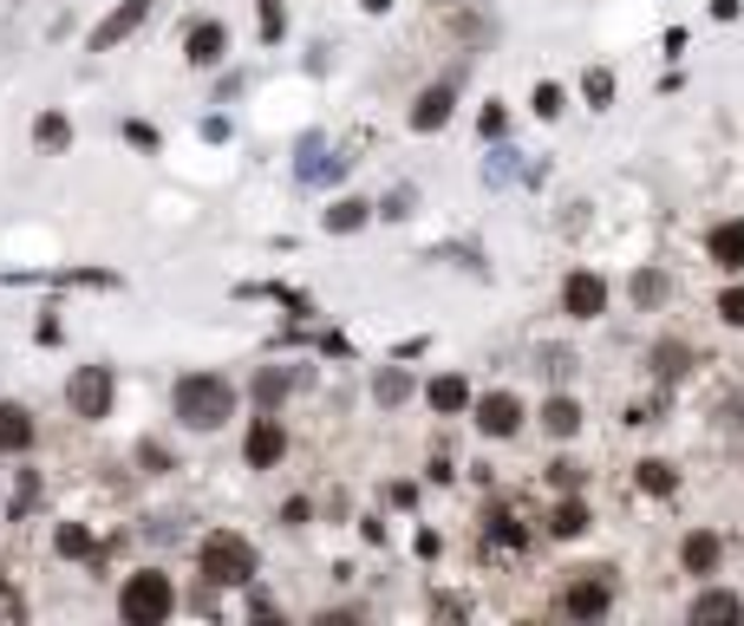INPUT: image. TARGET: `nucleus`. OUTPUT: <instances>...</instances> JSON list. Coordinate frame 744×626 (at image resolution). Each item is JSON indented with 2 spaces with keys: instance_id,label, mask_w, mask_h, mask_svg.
<instances>
[{
  "instance_id": "obj_3",
  "label": "nucleus",
  "mask_w": 744,
  "mask_h": 626,
  "mask_svg": "<svg viewBox=\"0 0 744 626\" xmlns=\"http://www.w3.org/2000/svg\"><path fill=\"white\" fill-rule=\"evenodd\" d=\"M170 614H176V588H170L163 568L124 575V588H118V621L124 626H163Z\"/></svg>"
},
{
  "instance_id": "obj_35",
  "label": "nucleus",
  "mask_w": 744,
  "mask_h": 626,
  "mask_svg": "<svg viewBox=\"0 0 744 626\" xmlns=\"http://www.w3.org/2000/svg\"><path fill=\"white\" fill-rule=\"evenodd\" d=\"M542 372H549V379H569V372H575V353H569V346H542Z\"/></svg>"
},
{
  "instance_id": "obj_34",
  "label": "nucleus",
  "mask_w": 744,
  "mask_h": 626,
  "mask_svg": "<svg viewBox=\"0 0 744 626\" xmlns=\"http://www.w3.org/2000/svg\"><path fill=\"white\" fill-rule=\"evenodd\" d=\"M281 33H288V7H281V0H261V39L275 46Z\"/></svg>"
},
{
  "instance_id": "obj_5",
  "label": "nucleus",
  "mask_w": 744,
  "mask_h": 626,
  "mask_svg": "<svg viewBox=\"0 0 744 626\" xmlns=\"http://www.w3.org/2000/svg\"><path fill=\"white\" fill-rule=\"evenodd\" d=\"M614 607V568H575V581L562 588V614L569 621H601Z\"/></svg>"
},
{
  "instance_id": "obj_12",
  "label": "nucleus",
  "mask_w": 744,
  "mask_h": 626,
  "mask_svg": "<svg viewBox=\"0 0 744 626\" xmlns=\"http://www.w3.org/2000/svg\"><path fill=\"white\" fill-rule=\"evenodd\" d=\"M33 438H39L33 412L7 398V405H0V457H26V451H33Z\"/></svg>"
},
{
  "instance_id": "obj_16",
  "label": "nucleus",
  "mask_w": 744,
  "mask_h": 626,
  "mask_svg": "<svg viewBox=\"0 0 744 626\" xmlns=\"http://www.w3.org/2000/svg\"><path fill=\"white\" fill-rule=\"evenodd\" d=\"M719 555H725V549H719V536H712V529H693V536L680 542L686 575H712V568H719Z\"/></svg>"
},
{
  "instance_id": "obj_9",
  "label": "nucleus",
  "mask_w": 744,
  "mask_h": 626,
  "mask_svg": "<svg viewBox=\"0 0 744 626\" xmlns=\"http://www.w3.org/2000/svg\"><path fill=\"white\" fill-rule=\"evenodd\" d=\"M471 412H477V431L484 438H516L523 431V398L516 392H484Z\"/></svg>"
},
{
  "instance_id": "obj_15",
  "label": "nucleus",
  "mask_w": 744,
  "mask_h": 626,
  "mask_svg": "<svg viewBox=\"0 0 744 626\" xmlns=\"http://www.w3.org/2000/svg\"><path fill=\"white\" fill-rule=\"evenodd\" d=\"M451 124V85H425L412 98V131H444Z\"/></svg>"
},
{
  "instance_id": "obj_45",
  "label": "nucleus",
  "mask_w": 744,
  "mask_h": 626,
  "mask_svg": "<svg viewBox=\"0 0 744 626\" xmlns=\"http://www.w3.org/2000/svg\"><path fill=\"white\" fill-rule=\"evenodd\" d=\"M359 7H366V13H386V7H392V0H359Z\"/></svg>"
},
{
  "instance_id": "obj_32",
  "label": "nucleus",
  "mask_w": 744,
  "mask_h": 626,
  "mask_svg": "<svg viewBox=\"0 0 744 626\" xmlns=\"http://www.w3.org/2000/svg\"><path fill=\"white\" fill-rule=\"evenodd\" d=\"M529 111H536V118H562V85H556V78H542V85L529 91Z\"/></svg>"
},
{
  "instance_id": "obj_14",
  "label": "nucleus",
  "mask_w": 744,
  "mask_h": 626,
  "mask_svg": "<svg viewBox=\"0 0 744 626\" xmlns=\"http://www.w3.org/2000/svg\"><path fill=\"white\" fill-rule=\"evenodd\" d=\"M33 281H52V287H118L111 268H59V274H7V287H33Z\"/></svg>"
},
{
  "instance_id": "obj_31",
  "label": "nucleus",
  "mask_w": 744,
  "mask_h": 626,
  "mask_svg": "<svg viewBox=\"0 0 744 626\" xmlns=\"http://www.w3.org/2000/svg\"><path fill=\"white\" fill-rule=\"evenodd\" d=\"M484 523H490V536H497L503 549H523V542H529V529H523L510 510H497V516H484Z\"/></svg>"
},
{
  "instance_id": "obj_28",
  "label": "nucleus",
  "mask_w": 744,
  "mask_h": 626,
  "mask_svg": "<svg viewBox=\"0 0 744 626\" xmlns=\"http://www.w3.org/2000/svg\"><path fill=\"white\" fill-rule=\"evenodd\" d=\"M52 549H59L65 562H92V555H98V542H92V529H85V523H65V529L52 536Z\"/></svg>"
},
{
  "instance_id": "obj_38",
  "label": "nucleus",
  "mask_w": 744,
  "mask_h": 626,
  "mask_svg": "<svg viewBox=\"0 0 744 626\" xmlns=\"http://www.w3.org/2000/svg\"><path fill=\"white\" fill-rule=\"evenodd\" d=\"M124 144H137V150H157L163 137H157V131H150L144 118H131V124H124Z\"/></svg>"
},
{
  "instance_id": "obj_8",
  "label": "nucleus",
  "mask_w": 744,
  "mask_h": 626,
  "mask_svg": "<svg viewBox=\"0 0 744 626\" xmlns=\"http://www.w3.org/2000/svg\"><path fill=\"white\" fill-rule=\"evenodd\" d=\"M340 170H346V157H333V150H327V137H320V131H307V137H301V150H294V176H301L307 189H320V183H333Z\"/></svg>"
},
{
  "instance_id": "obj_18",
  "label": "nucleus",
  "mask_w": 744,
  "mask_h": 626,
  "mask_svg": "<svg viewBox=\"0 0 744 626\" xmlns=\"http://www.w3.org/2000/svg\"><path fill=\"white\" fill-rule=\"evenodd\" d=\"M647 366H654V379H660V385H673V379H686V366H693V346H680V340H660V346L647 353Z\"/></svg>"
},
{
  "instance_id": "obj_1",
  "label": "nucleus",
  "mask_w": 744,
  "mask_h": 626,
  "mask_svg": "<svg viewBox=\"0 0 744 626\" xmlns=\"http://www.w3.org/2000/svg\"><path fill=\"white\" fill-rule=\"evenodd\" d=\"M170 412L183 431H222L235 418V385L222 372H183L176 392H170Z\"/></svg>"
},
{
  "instance_id": "obj_11",
  "label": "nucleus",
  "mask_w": 744,
  "mask_h": 626,
  "mask_svg": "<svg viewBox=\"0 0 744 626\" xmlns=\"http://www.w3.org/2000/svg\"><path fill=\"white\" fill-rule=\"evenodd\" d=\"M686 621H693V626H739L744 621V601L732 594V588H706V594H693Z\"/></svg>"
},
{
  "instance_id": "obj_6",
  "label": "nucleus",
  "mask_w": 744,
  "mask_h": 626,
  "mask_svg": "<svg viewBox=\"0 0 744 626\" xmlns=\"http://www.w3.org/2000/svg\"><path fill=\"white\" fill-rule=\"evenodd\" d=\"M562 314H569V320H601V314H608V281H601L595 268H575V274L562 281Z\"/></svg>"
},
{
  "instance_id": "obj_36",
  "label": "nucleus",
  "mask_w": 744,
  "mask_h": 626,
  "mask_svg": "<svg viewBox=\"0 0 744 626\" xmlns=\"http://www.w3.org/2000/svg\"><path fill=\"white\" fill-rule=\"evenodd\" d=\"M412 202H418V196H412V189L399 183V189H392V196L379 202V216H392V222H405V216H412Z\"/></svg>"
},
{
  "instance_id": "obj_40",
  "label": "nucleus",
  "mask_w": 744,
  "mask_h": 626,
  "mask_svg": "<svg viewBox=\"0 0 744 626\" xmlns=\"http://www.w3.org/2000/svg\"><path fill=\"white\" fill-rule=\"evenodd\" d=\"M137 464L157 477V470H170V451H163V444H137Z\"/></svg>"
},
{
  "instance_id": "obj_22",
  "label": "nucleus",
  "mask_w": 744,
  "mask_h": 626,
  "mask_svg": "<svg viewBox=\"0 0 744 626\" xmlns=\"http://www.w3.org/2000/svg\"><path fill=\"white\" fill-rule=\"evenodd\" d=\"M516 176H523V150H510V144L497 137V144H490V157H484V183H490V189H503V183H516Z\"/></svg>"
},
{
  "instance_id": "obj_19",
  "label": "nucleus",
  "mask_w": 744,
  "mask_h": 626,
  "mask_svg": "<svg viewBox=\"0 0 744 626\" xmlns=\"http://www.w3.org/2000/svg\"><path fill=\"white\" fill-rule=\"evenodd\" d=\"M425 398H431V412H444V418H458V412H471V385H464L458 372H444V379H431V385H425Z\"/></svg>"
},
{
  "instance_id": "obj_43",
  "label": "nucleus",
  "mask_w": 744,
  "mask_h": 626,
  "mask_svg": "<svg viewBox=\"0 0 744 626\" xmlns=\"http://www.w3.org/2000/svg\"><path fill=\"white\" fill-rule=\"evenodd\" d=\"M307 516H314V510H307V496H294V503H288V510H281V523H288V529H301V523H307Z\"/></svg>"
},
{
  "instance_id": "obj_20",
  "label": "nucleus",
  "mask_w": 744,
  "mask_h": 626,
  "mask_svg": "<svg viewBox=\"0 0 744 626\" xmlns=\"http://www.w3.org/2000/svg\"><path fill=\"white\" fill-rule=\"evenodd\" d=\"M582 529H588V503H582V496L569 490V496H562L556 510H549V536H556V542H575Z\"/></svg>"
},
{
  "instance_id": "obj_21",
  "label": "nucleus",
  "mask_w": 744,
  "mask_h": 626,
  "mask_svg": "<svg viewBox=\"0 0 744 626\" xmlns=\"http://www.w3.org/2000/svg\"><path fill=\"white\" fill-rule=\"evenodd\" d=\"M706 248H712V261H719V268H732V274H739V268H744V222H719V229L706 235Z\"/></svg>"
},
{
  "instance_id": "obj_42",
  "label": "nucleus",
  "mask_w": 744,
  "mask_h": 626,
  "mask_svg": "<svg viewBox=\"0 0 744 626\" xmlns=\"http://www.w3.org/2000/svg\"><path fill=\"white\" fill-rule=\"evenodd\" d=\"M0 621H26V601L13 588H0Z\"/></svg>"
},
{
  "instance_id": "obj_17",
  "label": "nucleus",
  "mask_w": 744,
  "mask_h": 626,
  "mask_svg": "<svg viewBox=\"0 0 744 626\" xmlns=\"http://www.w3.org/2000/svg\"><path fill=\"white\" fill-rule=\"evenodd\" d=\"M320 222H327V235H353V229H366V222H373V202H366V196H340Z\"/></svg>"
},
{
  "instance_id": "obj_10",
  "label": "nucleus",
  "mask_w": 744,
  "mask_h": 626,
  "mask_svg": "<svg viewBox=\"0 0 744 626\" xmlns=\"http://www.w3.org/2000/svg\"><path fill=\"white\" fill-rule=\"evenodd\" d=\"M150 20V0H124V7H111L98 26H92V52H111V46H124L137 26Z\"/></svg>"
},
{
  "instance_id": "obj_25",
  "label": "nucleus",
  "mask_w": 744,
  "mask_h": 626,
  "mask_svg": "<svg viewBox=\"0 0 744 626\" xmlns=\"http://www.w3.org/2000/svg\"><path fill=\"white\" fill-rule=\"evenodd\" d=\"M288 392H294V372H281V366H261V372H255V405H261V412H275Z\"/></svg>"
},
{
  "instance_id": "obj_23",
  "label": "nucleus",
  "mask_w": 744,
  "mask_h": 626,
  "mask_svg": "<svg viewBox=\"0 0 744 626\" xmlns=\"http://www.w3.org/2000/svg\"><path fill=\"white\" fill-rule=\"evenodd\" d=\"M627 294H634V307H641V314H654V307H667V294H673V281H667L660 268H641V274L627 281Z\"/></svg>"
},
{
  "instance_id": "obj_33",
  "label": "nucleus",
  "mask_w": 744,
  "mask_h": 626,
  "mask_svg": "<svg viewBox=\"0 0 744 626\" xmlns=\"http://www.w3.org/2000/svg\"><path fill=\"white\" fill-rule=\"evenodd\" d=\"M477 131H484V144H497V137H503V131H510V111H503V105H497V98H490V105H484V111H477Z\"/></svg>"
},
{
  "instance_id": "obj_4",
  "label": "nucleus",
  "mask_w": 744,
  "mask_h": 626,
  "mask_svg": "<svg viewBox=\"0 0 744 626\" xmlns=\"http://www.w3.org/2000/svg\"><path fill=\"white\" fill-rule=\"evenodd\" d=\"M111 398H118L111 366H78V372L65 379V405H72V418H85V425L111 418Z\"/></svg>"
},
{
  "instance_id": "obj_39",
  "label": "nucleus",
  "mask_w": 744,
  "mask_h": 626,
  "mask_svg": "<svg viewBox=\"0 0 744 626\" xmlns=\"http://www.w3.org/2000/svg\"><path fill=\"white\" fill-rule=\"evenodd\" d=\"M549 483H556V490H582V464H569V457L549 464Z\"/></svg>"
},
{
  "instance_id": "obj_2",
  "label": "nucleus",
  "mask_w": 744,
  "mask_h": 626,
  "mask_svg": "<svg viewBox=\"0 0 744 626\" xmlns=\"http://www.w3.org/2000/svg\"><path fill=\"white\" fill-rule=\"evenodd\" d=\"M196 568H203V581H209V588H248V581L261 575V555H255V542H248V536L216 529V536H203Z\"/></svg>"
},
{
  "instance_id": "obj_29",
  "label": "nucleus",
  "mask_w": 744,
  "mask_h": 626,
  "mask_svg": "<svg viewBox=\"0 0 744 626\" xmlns=\"http://www.w3.org/2000/svg\"><path fill=\"white\" fill-rule=\"evenodd\" d=\"M582 98H588L595 111H608V105H614V72H608V65H588V72H582Z\"/></svg>"
},
{
  "instance_id": "obj_37",
  "label": "nucleus",
  "mask_w": 744,
  "mask_h": 626,
  "mask_svg": "<svg viewBox=\"0 0 744 626\" xmlns=\"http://www.w3.org/2000/svg\"><path fill=\"white\" fill-rule=\"evenodd\" d=\"M719 320H725V327H744V287H725V294H719Z\"/></svg>"
},
{
  "instance_id": "obj_44",
  "label": "nucleus",
  "mask_w": 744,
  "mask_h": 626,
  "mask_svg": "<svg viewBox=\"0 0 744 626\" xmlns=\"http://www.w3.org/2000/svg\"><path fill=\"white\" fill-rule=\"evenodd\" d=\"M712 20H739V0H712Z\"/></svg>"
},
{
  "instance_id": "obj_26",
  "label": "nucleus",
  "mask_w": 744,
  "mask_h": 626,
  "mask_svg": "<svg viewBox=\"0 0 744 626\" xmlns=\"http://www.w3.org/2000/svg\"><path fill=\"white\" fill-rule=\"evenodd\" d=\"M542 431H549V438H575V431H582V405H575V398H549V405H542Z\"/></svg>"
},
{
  "instance_id": "obj_24",
  "label": "nucleus",
  "mask_w": 744,
  "mask_h": 626,
  "mask_svg": "<svg viewBox=\"0 0 744 626\" xmlns=\"http://www.w3.org/2000/svg\"><path fill=\"white\" fill-rule=\"evenodd\" d=\"M33 144L39 150H72V118L65 111H39L33 118Z\"/></svg>"
},
{
  "instance_id": "obj_27",
  "label": "nucleus",
  "mask_w": 744,
  "mask_h": 626,
  "mask_svg": "<svg viewBox=\"0 0 744 626\" xmlns=\"http://www.w3.org/2000/svg\"><path fill=\"white\" fill-rule=\"evenodd\" d=\"M634 483H641L647 496H673V490H680V470H673L667 457H647V464L634 470Z\"/></svg>"
},
{
  "instance_id": "obj_30",
  "label": "nucleus",
  "mask_w": 744,
  "mask_h": 626,
  "mask_svg": "<svg viewBox=\"0 0 744 626\" xmlns=\"http://www.w3.org/2000/svg\"><path fill=\"white\" fill-rule=\"evenodd\" d=\"M373 398H379V405H386V412H392V405H405V398H412V379H405V372H399V366H386V372H379V379H373Z\"/></svg>"
},
{
  "instance_id": "obj_7",
  "label": "nucleus",
  "mask_w": 744,
  "mask_h": 626,
  "mask_svg": "<svg viewBox=\"0 0 744 626\" xmlns=\"http://www.w3.org/2000/svg\"><path fill=\"white\" fill-rule=\"evenodd\" d=\"M242 457H248V470H275V464L288 457V431H281V418H275V412H261V418L248 425Z\"/></svg>"
},
{
  "instance_id": "obj_13",
  "label": "nucleus",
  "mask_w": 744,
  "mask_h": 626,
  "mask_svg": "<svg viewBox=\"0 0 744 626\" xmlns=\"http://www.w3.org/2000/svg\"><path fill=\"white\" fill-rule=\"evenodd\" d=\"M183 52H190V65H216V59L229 52V26H222V20H196V26L183 33Z\"/></svg>"
},
{
  "instance_id": "obj_41",
  "label": "nucleus",
  "mask_w": 744,
  "mask_h": 626,
  "mask_svg": "<svg viewBox=\"0 0 744 626\" xmlns=\"http://www.w3.org/2000/svg\"><path fill=\"white\" fill-rule=\"evenodd\" d=\"M412 549H418L425 562H438V555H444V542H438V529H418V542H412Z\"/></svg>"
}]
</instances>
